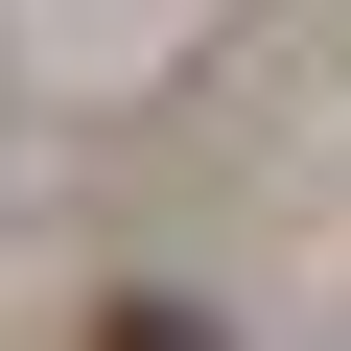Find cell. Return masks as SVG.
I'll list each match as a JSON object with an SVG mask.
<instances>
[{
    "mask_svg": "<svg viewBox=\"0 0 351 351\" xmlns=\"http://www.w3.org/2000/svg\"><path fill=\"white\" fill-rule=\"evenodd\" d=\"M94 351H234L211 304H94Z\"/></svg>",
    "mask_w": 351,
    "mask_h": 351,
    "instance_id": "6da1fadb",
    "label": "cell"
}]
</instances>
